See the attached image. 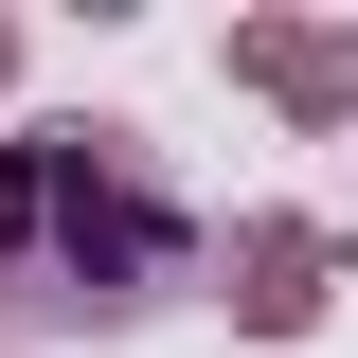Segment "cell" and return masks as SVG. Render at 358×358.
I'll use <instances>...</instances> for the list:
<instances>
[{
    "mask_svg": "<svg viewBox=\"0 0 358 358\" xmlns=\"http://www.w3.org/2000/svg\"><path fill=\"white\" fill-rule=\"evenodd\" d=\"M197 251L143 126H18L0 143V322H143Z\"/></svg>",
    "mask_w": 358,
    "mask_h": 358,
    "instance_id": "1",
    "label": "cell"
},
{
    "mask_svg": "<svg viewBox=\"0 0 358 358\" xmlns=\"http://www.w3.org/2000/svg\"><path fill=\"white\" fill-rule=\"evenodd\" d=\"M233 268H251V322H305L322 305V233H251Z\"/></svg>",
    "mask_w": 358,
    "mask_h": 358,
    "instance_id": "2",
    "label": "cell"
}]
</instances>
